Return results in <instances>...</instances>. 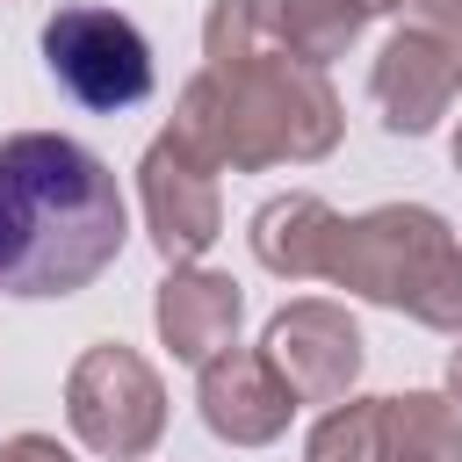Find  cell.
<instances>
[{"mask_svg":"<svg viewBox=\"0 0 462 462\" xmlns=\"http://www.w3.org/2000/svg\"><path fill=\"white\" fill-rule=\"evenodd\" d=\"M130 245L116 166L58 130L0 137V296L51 303L94 289Z\"/></svg>","mask_w":462,"mask_h":462,"instance_id":"obj_1","label":"cell"},{"mask_svg":"<svg viewBox=\"0 0 462 462\" xmlns=\"http://www.w3.org/2000/svg\"><path fill=\"white\" fill-rule=\"evenodd\" d=\"M209 173H267V166H318L346 137V108L318 65L289 43H267L238 65H202L173 94L166 123Z\"/></svg>","mask_w":462,"mask_h":462,"instance_id":"obj_2","label":"cell"},{"mask_svg":"<svg viewBox=\"0 0 462 462\" xmlns=\"http://www.w3.org/2000/svg\"><path fill=\"white\" fill-rule=\"evenodd\" d=\"M325 282L361 303L404 310L426 332L462 339V245H455L448 217L426 202H383V209L346 217Z\"/></svg>","mask_w":462,"mask_h":462,"instance_id":"obj_3","label":"cell"},{"mask_svg":"<svg viewBox=\"0 0 462 462\" xmlns=\"http://www.w3.org/2000/svg\"><path fill=\"white\" fill-rule=\"evenodd\" d=\"M65 426L101 462H144L166 440V383H159V368L123 339L87 346L72 361V375H65Z\"/></svg>","mask_w":462,"mask_h":462,"instance_id":"obj_4","label":"cell"},{"mask_svg":"<svg viewBox=\"0 0 462 462\" xmlns=\"http://www.w3.org/2000/svg\"><path fill=\"white\" fill-rule=\"evenodd\" d=\"M43 72L58 79V94H72L94 116H123L152 94V43L130 14L94 7V0H65L43 22Z\"/></svg>","mask_w":462,"mask_h":462,"instance_id":"obj_5","label":"cell"},{"mask_svg":"<svg viewBox=\"0 0 462 462\" xmlns=\"http://www.w3.org/2000/svg\"><path fill=\"white\" fill-rule=\"evenodd\" d=\"M260 354H267L274 375L296 390V404H346L354 383H361L368 339H361V325L346 318V303L296 296V303H282V310L267 318Z\"/></svg>","mask_w":462,"mask_h":462,"instance_id":"obj_6","label":"cell"},{"mask_svg":"<svg viewBox=\"0 0 462 462\" xmlns=\"http://www.w3.org/2000/svg\"><path fill=\"white\" fill-rule=\"evenodd\" d=\"M137 202H144V231H152V253L166 267H195L217 238H224V195H217V173L173 137L159 130L137 159Z\"/></svg>","mask_w":462,"mask_h":462,"instance_id":"obj_7","label":"cell"},{"mask_svg":"<svg viewBox=\"0 0 462 462\" xmlns=\"http://www.w3.org/2000/svg\"><path fill=\"white\" fill-rule=\"evenodd\" d=\"M195 404H202V426L224 448H267L296 419V390L274 375V361L260 346H224L217 361H202L195 368Z\"/></svg>","mask_w":462,"mask_h":462,"instance_id":"obj_8","label":"cell"},{"mask_svg":"<svg viewBox=\"0 0 462 462\" xmlns=\"http://www.w3.org/2000/svg\"><path fill=\"white\" fill-rule=\"evenodd\" d=\"M455 87H462V51L426 29H397L368 65V94H375L390 137H426L448 116Z\"/></svg>","mask_w":462,"mask_h":462,"instance_id":"obj_9","label":"cell"},{"mask_svg":"<svg viewBox=\"0 0 462 462\" xmlns=\"http://www.w3.org/2000/svg\"><path fill=\"white\" fill-rule=\"evenodd\" d=\"M238 318H245V289L224 274V267H166L159 296H152V325H159V346L188 368L217 361L224 346H238Z\"/></svg>","mask_w":462,"mask_h":462,"instance_id":"obj_10","label":"cell"},{"mask_svg":"<svg viewBox=\"0 0 462 462\" xmlns=\"http://www.w3.org/2000/svg\"><path fill=\"white\" fill-rule=\"evenodd\" d=\"M339 209L325 202V195H267L260 209H253V224H245V238H253V260L267 267V274H282V282H325V267H332V245H339Z\"/></svg>","mask_w":462,"mask_h":462,"instance_id":"obj_11","label":"cell"},{"mask_svg":"<svg viewBox=\"0 0 462 462\" xmlns=\"http://www.w3.org/2000/svg\"><path fill=\"white\" fill-rule=\"evenodd\" d=\"M375 462H462V411H455V397H440V390L383 397Z\"/></svg>","mask_w":462,"mask_h":462,"instance_id":"obj_12","label":"cell"},{"mask_svg":"<svg viewBox=\"0 0 462 462\" xmlns=\"http://www.w3.org/2000/svg\"><path fill=\"white\" fill-rule=\"evenodd\" d=\"M274 22H282V43L303 58V65H332L354 51V36L368 29V14L354 0H274Z\"/></svg>","mask_w":462,"mask_h":462,"instance_id":"obj_13","label":"cell"},{"mask_svg":"<svg viewBox=\"0 0 462 462\" xmlns=\"http://www.w3.org/2000/svg\"><path fill=\"white\" fill-rule=\"evenodd\" d=\"M375 426H383V397L325 404V419L303 440V462H375Z\"/></svg>","mask_w":462,"mask_h":462,"instance_id":"obj_14","label":"cell"},{"mask_svg":"<svg viewBox=\"0 0 462 462\" xmlns=\"http://www.w3.org/2000/svg\"><path fill=\"white\" fill-rule=\"evenodd\" d=\"M404 22L440 43H462V0H404Z\"/></svg>","mask_w":462,"mask_h":462,"instance_id":"obj_15","label":"cell"},{"mask_svg":"<svg viewBox=\"0 0 462 462\" xmlns=\"http://www.w3.org/2000/svg\"><path fill=\"white\" fill-rule=\"evenodd\" d=\"M0 462H79V455L51 433H14V440H0Z\"/></svg>","mask_w":462,"mask_h":462,"instance_id":"obj_16","label":"cell"},{"mask_svg":"<svg viewBox=\"0 0 462 462\" xmlns=\"http://www.w3.org/2000/svg\"><path fill=\"white\" fill-rule=\"evenodd\" d=\"M448 397H455V411H462V339H455V354H448Z\"/></svg>","mask_w":462,"mask_h":462,"instance_id":"obj_17","label":"cell"},{"mask_svg":"<svg viewBox=\"0 0 462 462\" xmlns=\"http://www.w3.org/2000/svg\"><path fill=\"white\" fill-rule=\"evenodd\" d=\"M354 7H361V14H397L404 0H354Z\"/></svg>","mask_w":462,"mask_h":462,"instance_id":"obj_18","label":"cell"},{"mask_svg":"<svg viewBox=\"0 0 462 462\" xmlns=\"http://www.w3.org/2000/svg\"><path fill=\"white\" fill-rule=\"evenodd\" d=\"M448 159H455V173H462V130H455V144H448Z\"/></svg>","mask_w":462,"mask_h":462,"instance_id":"obj_19","label":"cell"},{"mask_svg":"<svg viewBox=\"0 0 462 462\" xmlns=\"http://www.w3.org/2000/svg\"><path fill=\"white\" fill-rule=\"evenodd\" d=\"M455 94H462V87H455Z\"/></svg>","mask_w":462,"mask_h":462,"instance_id":"obj_20","label":"cell"}]
</instances>
